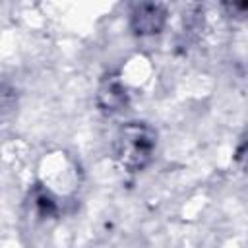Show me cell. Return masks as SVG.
<instances>
[{
	"label": "cell",
	"mask_w": 248,
	"mask_h": 248,
	"mask_svg": "<svg viewBox=\"0 0 248 248\" xmlns=\"http://www.w3.org/2000/svg\"><path fill=\"white\" fill-rule=\"evenodd\" d=\"M223 8L227 10V14H229L231 17H238V19H242L244 14H246V10H248V4H246V2H238V4H223Z\"/></svg>",
	"instance_id": "5b68a950"
},
{
	"label": "cell",
	"mask_w": 248,
	"mask_h": 248,
	"mask_svg": "<svg viewBox=\"0 0 248 248\" xmlns=\"http://www.w3.org/2000/svg\"><path fill=\"white\" fill-rule=\"evenodd\" d=\"M167 8L157 2H145L138 4L130 14V27L140 37L157 35L167 25Z\"/></svg>",
	"instance_id": "7a4b0ae2"
},
{
	"label": "cell",
	"mask_w": 248,
	"mask_h": 248,
	"mask_svg": "<svg viewBox=\"0 0 248 248\" xmlns=\"http://www.w3.org/2000/svg\"><path fill=\"white\" fill-rule=\"evenodd\" d=\"M155 149H157V132L147 122L124 124L114 140L116 161L132 172L143 170L153 161Z\"/></svg>",
	"instance_id": "6da1fadb"
},
{
	"label": "cell",
	"mask_w": 248,
	"mask_h": 248,
	"mask_svg": "<svg viewBox=\"0 0 248 248\" xmlns=\"http://www.w3.org/2000/svg\"><path fill=\"white\" fill-rule=\"evenodd\" d=\"M35 205H37V209H39L41 215H50V213H54V209H56L54 200L48 196V192H43V190L35 196Z\"/></svg>",
	"instance_id": "277c9868"
},
{
	"label": "cell",
	"mask_w": 248,
	"mask_h": 248,
	"mask_svg": "<svg viewBox=\"0 0 248 248\" xmlns=\"http://www.w3.org/2000/svg\"><path fill=\"white\" fill-rule=\"evenodd\" d=\"M244 149H246V141H242L240 147H238V151H236V161L240 165H244Z\"/></svg>",
	"instance_id": "8992f818"
},
{
	"label": "cell",
	"mask_w": 248,
	"mask_h": 248,
	"mask_svg": "<svg viewBox=\"0 0 248 248\" xmlns=\"http://www.w3.org/2000/svg\"><path fill=\"white\" fill-rule=\"evenodd\" d=\"M130 103V93L118 76H107L97 91V105L105 114H118Z\"/></svg>",
	"instance_id": "3957f363"
}]
</instances>
